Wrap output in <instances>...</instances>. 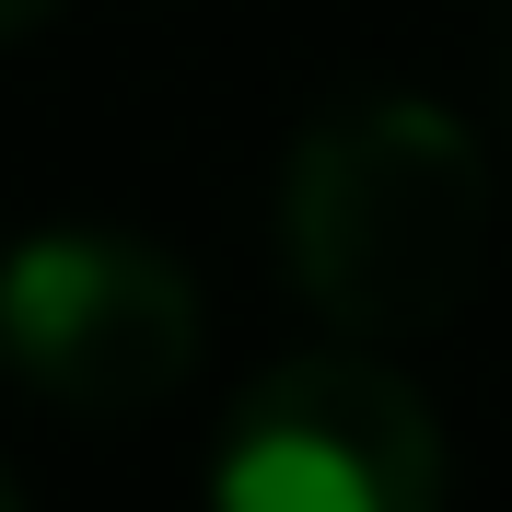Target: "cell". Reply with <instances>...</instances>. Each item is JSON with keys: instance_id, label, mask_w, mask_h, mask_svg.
Returning a JSON list of instances; mask_svg holds the SVG:
<instances>
[{"instance_id": "cell-5", "label": "cell", "mask_w": 512, "mask_h": 512, "mask_svg": "<svg viewBox=\"0 0 512 512\" xmlns=\"http://www.w3.org/2000/svg\"><path fill=\"white\" fill-rule=\"evenodd\" d=\"M0 512H24V489H12V466H0Z\"/></svg>"}, {"instance_id": "cell-3", "label": "cell", "mask_w": 512, "mask_h": 512, "mask_svg": "<svg viewBox=\"0 0 512 512\" xmlns=\"http://www.w3.org/2000/svg\"><path fill=\"white\" fill-rule=\"evenodd\" d=\"M0 373L70 419H140L198 373V280L105 222L24 233L0 256Z\"/></svg>"}, {"instance_id": "cell-1", "label": "cell", "mask_w": 512, "mask_h": 512, "mask_svg": "<svg viewBox=\"0 0 512 512\" xmlns=\"http://www.w3.org/2000/svg\"><path fill=\"white\" fill-rule=\"evenodd\" d=\"M280 256L291 291L361 350H408L466 315L489 256V152L431 94L361 82L280 163Z\"/></svg>"}, {"instance_id": "cell-2", "label": "cell", "mask_w": 512, "mask_h": 512, "mask_svg": "<svg viewBox=\"0 0 512 512\" xmlns=\"http://www.w3.org/2000/svg\"><path fill=\"white\" fill-rule=\"evenodd\" d=\"M210 512H443V419L361 338L268 361L222 419Z\"/></svg>"}, {"instance_id": "cell-4", "label": "cell", "mask_w": 512, "mask_h": 512, "mask_svg": "<svg viewBox=\"0 0 512 512\" xmlns=\"http://www.w3.org/2000/svg\"><path fill=\"white\" fill-rule=\"evenodd\" d=\"M47 12H59V0H0V35H35Z\"/></svg>"}]
</instances>
